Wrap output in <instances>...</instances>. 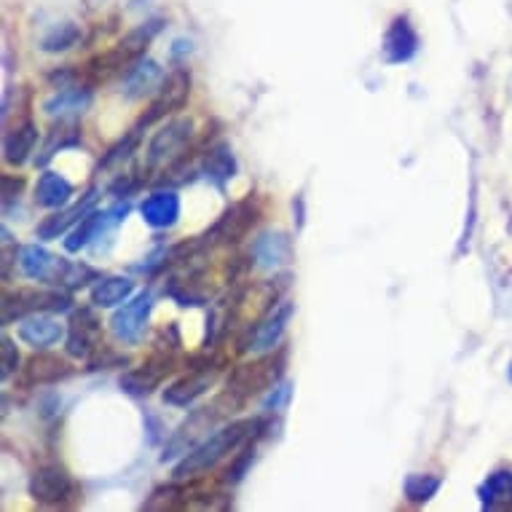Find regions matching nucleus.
Returning <instances> with one entry per match:
<instances>
[{"label":"nucleus","mask_w":512,"mask_h":512,"mask_svg":"<svg viewBox=\"0 0 512 512\" xmlns=\"http://www.w3.org/2000/svg\"><path fill=\"white\" fill-rule=\"evenodd\" d=\"M263 432H269V419L266 416H252V419L231 421L226 427L215 429L212 435H207L199 445H194L188 454L183 456V462L175 467V480H188L207 475L218 464H223L228 456H236L244 445L252 440H261Z\"/></svg>","instance_id":"f257e3e1"},{"label":"nucleus","mask_w":512,"mask_h":512,"mask_svg":"<svg viewBox=\"0 0 512 512\" xmlns=\"http://www.w3.org/2000/svg\"><path fill=\"white\" fill-rule=\"evenodd\" d=\"M161 25H164V19H148L143 25H137L135 30H129L113 49L102 51V54L89 59L84 68H78L81 81L94 89V86L102 84V81H110L113 76H126V70L145 57L153 38L161 33Z\"/></svg>","instance_id":"f03ea898"},{"label":"nucleus","mask_w":512,"mask_h":512,"mask_svg":"<svg viewBox=\"0 0 512 512\" xmlns=\"http://www.w3.org/2000/svg\"><path fill=\"white\" fill-rule=\"evenodd\" d=\"M285 365L287 349L285 346H279L274 352L261 354L258 360L236 365V368L228 373L226 389L247 405V400L261 397L263 392H271V389L277 387L279 381H282V376H285Z\"/></svg>","instance_id":"7ed1b4c3"},{"label":"nucleus","mask_w":512,"mask_h":512,"mask_svg":"<svg viewBox=\"0 0 512 512\" xmlns=\"http://www.w3.org/2000/svg\"><path fill=\"white\" fill-rule=\"evenodd\" d=\"M226 365V357L218 352H207L199 354V357H188L185 360V368L188 373L180 378H175L167 389H164V403L172 405V408H188L194 405L199 397H204L215 384V378Z\"/></svg>","instance_id":"20e7f679"},{"label":"nucleus","mask_w":512,"mask_h":512,"mask_svg":"<svg viewBox=\"0 0 512 512\" xmlns=\"http://www.w3.org/2000/svg\"><path fill=\"white\" fill-rule=\"evenodd\" d=\"M27 491L33 496V502L41 504V507H62V510H65V507H76V504L81 502V486H78L76 478L57 462L41 464V467L30 475Z\"/></svg>","instance_id":"39448f33"},{"label":"nucleus","mask_w":512,"mask_h":512,"mask_svg":"<svg viewBox=\"0 0 512 512\" xmlns=\"http://www.w3.org/2000/svg\"><path fill=\"white\" fill-rule=\"evenodd\" d=\"M70 293L62 290H46V287H19L14 293L3 295V325L19 322L30 314H59L70 309Z\"/></svg>","instance_id":"423d86ee"},{"label":"nucleus","mask_w":512,"mask_h":512,"mask_svg":"<svg viewBox=\"0 0 512 512\" xmlns=\"http://www.w3.org/2000/svg\"><path fill=\"white\" fill-rule=\"evenodd\" d=\"M263 218V207L255 196H247L242 202H234L231 207H226V212L220 215L207 234L202 236V242L207 247H215V244H223V247H236L242 242L244 236L250 234L252 228L258 226Z\"/></svg>","instance_id":"0eeeda50"},{"label":"nucleus","mask_w":512,"mask_h":512,"mask_svg":"<svg viewBox=\"0 0 512 512\" xmlns=\"http://www.w3.org/2000/svg\"><path fill=\"white\" fill-rule=\"evenodd\" d=\"M194 140V121L191 118H172L161 126L159 132L151 137L148 151H145L143 172H156V169H167L172 161H177L188 151V145Z\"/></svg>","instance_id":"6e6552de"},{"label":"nucleus","mask_w":512,"mask_h":512,"mask_svg":"<svg viewBox=\"0 0 512 512\" xmlns=\"http://www.w3.org/2000/svg\"><path fill=\"white\" fill-rule=\"evenodd\" d=\"M295 314V303L293 301H277L274 309L266 311L255 325L247 328L244 338L239 341V352H255V354H266L274 352L282 346V338L287 333V325Z\"/></svg>","instance_id":"1a4fd4ad"},{"label":"nucleus","mask_w":512,"mask_h":512,"mask_svg":"<svg viewBox=\"0 0 512 512\" xmlns=\"http://www.w3.org/2000/svg\"><path fill=\"white\" fill-rule=\"evenodd\" d=\"M177 370V352L172 349H164V346H156V352L148 357V360L140 365V368L126 370L121 376V389L126 395L132 397H148L153 395L156 389L164 384V378H169Z\"/></svg>","instance_id":"9d476101"},{"label":"nucleus","mask_w":512,"mask_h":512,"mask_svg":"<svg viewBox=\"0 0 512 512\" xmlns=\"http://www.w3.org/2000/svg\"><path fill=\"white\" fill-rule=\"evenodd\" d=\"M188 97H191V76H188V70L180 68L175 73H169L135 126L143 132L148 126L159 124V121H164V118L177 113V110H183L188 105Z\"/></svg>","instance_id":"9b49d317"},{"label":"nucleus","mask_w":512,"mask_h":512,"mask_svg":"<svg viewBox=\"0 0 512 512\" xmlns=\"http://www.w3.org/2000/svg\"><path fill=\"white\" fill-rule=\"evenodd\" d=\"M19 271L33 282H46V285L65 287L68 290V277L73 271V263L65 258H57L54 252L43 250L38 244H25L17 252Z\"/></svg>","instance_id":"f8f14e48"},{"label":"nucleus","mask_w":512,"mask_h":512,"mask_svg":"<svg viewBox=\"0 0 512 512\" xmlns=\"http://www.w3.org/2000/svg\"><path fill=\"white\" fill-rule=\"evenodd\" d=\"M153 311V293L143 290L137 293L132 301L121 303V309H116L113 319H110V333L121 344L135 346L143 341L145 330H148V319Z\"/></svg>","instance_id":"ddd939ff"},{"label":"nucleus","mask_w":512,"mask_h":512,"mask_svg":"<svg viewBox=\"0 0 512 512\" xmlns=\"http://www.w3.org/2000/svg\"><path fill=\"white\" fill-rule=\"evenodd\" d=\"M76 373L73 365H70L65 357H59V354H51L46 349H35V354L30 360L25 362V368L19 370L17 384L19 389H38V387H51V384H59V381H65Z\"/></svg>","instance_id":"4468645a"},{"label":"nucleus","mask_w":512,"mask_h":512,"mask_svg":"<svg viewBox=\"0 0 512 512\" xmlns=\"http://www.w3.org/2000/svg\"><path fill=\"white\" fill-rule=\"evenodd\" d=\"M100 333L102 322L97 319L92 309H78L70 319L68 328V341H65V349H68L70 357L76 360H89L97 349H100Z\"/></svg>","instance_id":"2eb2a0df"},{"label":"nucleus","mask_w":512,"mask_h":512,"mask_svg":"<svg viewBox=\"0 0 512 512\" xmlns=\"http://www.w3.org/2000/svg\"><path fill=\"white\" fill-rule=\"evenodd\" d=\"M250 261L263 271H277L293 261V239L285 231H263L255 236Z\"/></svg>","instance_id":"dca6fc26"},{"label":"nucleus","mask_w":512,"mask_h":512,"mask_svg":"<svg viewBox=\"0 0 512 512\" xmlns=\"http://www.w3.org/2000/svg\"><path fill=\"white\" fill-rule=\"evenodd\" d=\"M381 51H384L387 65H405L419 54V33L405 14L392 19V25L384 33V41H381Z\"/></svg>","instance_id":"f3484780"},{"label":"nucleus","mask_w":512,"mask_h":512,"mask_svg":"<svg viewBox=\"0 0 512 512\" xmlns=\"http://www.w3.org/2000/svg\"><path fill=\"white\" fill-rule=\"evenodd\" d=\"M94 204H97V188H89L81 199H78L76 204H70V207H62L59 212H54V215H49V218L43 220L41 226H38V239H43V242H49V239H57V236L68 234L70 228L78 226L81 220L89 215V212L94 210Z\"/></svg>","instance_id":"a211bd4d"},{"label":"nucleus","mask_w":512,"mask_h":512,"mask_svg":"<svg viewBox=\"0 0 512 512\" xmlns=\"http://www.w3.org/2000/svg\"><path fill=\"white\" fill-rule=\"evenodd\" d=\"M35 145H38V124L33 118H25V121L6 129V135H3V159L11 167H22L35 153Z\"/></svg>","instance_id":"6ab92c4d"},{"label":"nucleus","mask_w":512,"mask_h":512,"mask_svg":"<svg viewBox=\"0 0 512 512\" xmlns=\"http://www.w3.org/2000/svg\"><path fill=\"white\" fill-rule=\"evenodd\" d=\"M81 145V124L76 118H54V124L46 132V140H43V148L35 156V164L46 167L57 153L68 151V148H78Z\"/></svg>","instance_id":"aec40b11"},{"label":"nucleus","mask_w":512,"mask_h":512,"mask_svg":"<svg viewBox=\"0 0 512 512\" xmlns=\"http://www.w3.org/2000/svg\"><path fill=\"white\" fill-rule=\"evenodd\" d=\"M92 92V86L86 84L57 86V92L43 102V110H46L51 118H76L78 113H84V110L89 108Z\"/></svg>","instance_id":"412c9836"},{"label":"nucleus","mask_w":512,"mask_h":512,"mask_svg":"<svg viewBox=\"0 0 512 512\" xmlns=\"http://www.w3.org/2000/svg\"><path fill=\"white\" fill-rule=\"evenodd\" d=\"M164 84V70L159 62L153 59H140L137 65L126 70L124 76V97L126 100H143L145 94L159 92V86Z\"/></svg>","instance_id":"4be33fe9"},{"label":"nucleus","mask_w":512,"mask_h":512,"mask_svg":"<svg viewBox=\"0 0 512 512\" xmlns=\"http://www.w3.org/2000/svg\"><path fill=\"white\" fill-rule=\"evenodd\" d=\"M17 333L33 349H49V346L59 344V338L65 336V328L49 314H30V317L19 319Z\"/></svg>","instance_id":"5701e85b"},{"label":"nucleus","mask_w":512,"mask_h":512,"mask_svg":"<svg viewBox=\"0 0 512 512\" xmlns=\"http://www.w3.org/2000/svg\"><path fill=\"white\" fill-rule=\"evenodd\" d=\"M140 215L151 228H172L180 218V196L175 191H156L140 204Z\"/></svg>","instance_id":"b1692460"},{"label":"nucleus","mask_w":512,"mask_h":512,"mask_svg":"<svg viewBox=\"0 0 512 512\" xmlns=\"http://www.w3.org/2000/svg\"><path fill=\"white\" fill-rule=\"evenodd\" d=\"M199 172L207 180L223 188V185L236 175V159L231 148L226 143H210V148H204L202 159H199Z\"/></svg>","instance_id":"393cba45"},{"label":"nucleus","mask_w":512,"mask_h":512,"mask_svg":"<svg viewBox=\"0 0 512 512\" xmlns=\"http://www.w3.org/2000/svg\"><path fill=\"white\" fill-rule=\"evenodd\" d=\"M478 499L483 510H507L512 507V470L499 467L488 475L478 488Z\"/></svg>","instance_id":"a878e982"},{"label":"nucleus","mask_w":512,"mask_h":512,"mask_svg":"<svg viewBox=\"0 0 512 512\" xmlns=\"http://www.w3.org/2000/svg\"><path fill=\"white\" fill-rule=\"evenodd\" d=\"M73 185L70 180L59 175V172H51L46 169L41 177H38V185H35V204L38 207H46V210H57V207H68V202L73 199Z\"/></svg>","instance_id":"bb28decb"},{"label":"nucleus","mask_w":512,"mask_h":512,"mask_svg":"<svg viewBox=\"0 0 512 512\" xmlns=\"http://www.w3.org/2000/svg\"><path fill=\"white\" fill-rule=\"evenodd\" d=\"M135 282L129 277H100L92 287V303L97 309H113L132 298Z\"/></svg>","instance_id":"cd10ccee"},{"label":"nucleus","mask_w":512,"mask_h":512,"mask_svg":"<svg viewBox=\"0 0 512 512\" xmlns=\"http://www.w3.org/2000/svg\"><path fill=\"white\" fill-rule=\"evenodd\" d=\"M440 486H443V478H440V475H432V472H413V475L405 478L403 494L411 504H427L429 499H435Z\"/></svg>","instance_id":"c85d7f7f"},{"label":"nucleus","mask_w":512,"mask_h":512,"mask_svg":"<svg viewBox=\"0 0 512 512\" xmlns=\"http://www.w3.org/2000/svg\"><path fill=\"white\" fill-rule=\"evenodd\" d=\"M78 38H81V30L73 22H65V25L51 27L49 33L43 35L41 49L46 54H59V51H68L70 46H76Z\"/></svg>","instance_id":"c756f323"},{"label":"nucleus","mask_w":512,"mask_h":512,"mask_svg":"<svg viewBox=\"0 0 512 512\" xmlns=\"http://www.w3.org/2000/svg\"><path fill=\"white\" fill-rule=\"evenodd\" d=\"M140 137H143V132L140 129H129L121 140H118L113 148L108 151V156L100 161V167H113V164H118V161H126L132 159V153L137 151V145H140Z\"/></svg>","instance_id":"7c9ffc66"},{"label":"nucleus","mask_w":512,"mask_h":512,"mask_svg":"<svg viewBox=\"0 0 512 512\" xmlns=\"http://www.w3.org/2000/svg\"><path fill=\"white\" fill-rule=\"evenodd\" d=\"M89 370H108V368H126V365H129V357H126V354H118V352H113V349H110V346H105L102 344L100 349H97V352L92 354V357H89Z\"/></svg>","instance_id":"2f4dec72"},{"label":"nucleus","mask_w":512,"mask_h":512,"mask_svg":"<svg viewBox=\"0 0 512 512\" xmlns=\"http://www.w3.org/2000/svg\"><path fill=\"white\" fill-rule=\"evenodd\" d=\"M290 397H293V387H290V384H277V387L271 389L269 400L263 403V411L266 413L285 411V405L290 403Z\"/></svg>","instance_id":"473e14b6"},{"label":"nucleus","mask_w":512,"mask_h":512,"mask_svg":"<svg viewBox=\"0 0 512 512\" xmlns=\"http://www.w3.org/2000/svg\"><path fill=\"white\" fill-rule=\"evenodd\" d=\"M0 368H3L0 370V376L3 378H9L11 373H17L19 368V352L9 336L3 338V360H0Z\"/></svg>","instance_id":"72a5a7b5"},{"label":"nucleus","mask_w":512,"mask_h":512,"mask_svg":"<svg viewBox=\"0 0 512 512\" xmlns=\"http://www.w3.org/2000/svg\"><path fill=\"white\" fill-rule=\"evenodd\" d=\"M3 207L9 210V204L14 202V199H19V194H22V188H25V180L22 177H14V175H3Z\"/></svg>","instance_id":"f704fd0d"},{"label":"nucleus","mask_w":512,"mask_h":512,"mask_svg":"<svg viewBox=\"0 0 512 512\" xmlns=\"http://www.w3.org/2000/svg\"><path fill=\"white\" fill-rule=\"evenodd\" d=\"M507 376H510V381H512V362H510V373H507Z\"/></svg>","instance_id":"c9c22d12"}]
</instances>
